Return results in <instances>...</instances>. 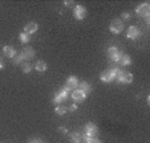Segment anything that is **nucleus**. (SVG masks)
I'll list each match as a JSON object with an SVG mask.
<instances>
[{"label":"nucleus","mask_w":150,"mask_h":143,"mask_svg":"<svg viewBox=\"0 0 150 143\" xmlns=\"http://www.w3.org/2000/svg\"><path fill=\"white\" fill-rule=\"evenodd\" d=\"M85 97H86V95H85L80 89L73 90V93H72V98L74 99V102H76V104H77V102H82L85 99Z\"/></svg>","instance_id":"nucleus-10"},{"label":"nucleus","mask_w":150,"mask_h":143,"mask_svg":"<svg viewBox=\"0 0 150 143\" xmlns=\"http://www.w3.org/2000/svg\"><path fill=\"white\" fill-rule=\"evenodd\" d=\"M145 20H146V24H149V21H150V19H149V15H146V16H145Z\"/></svg>","instance_id":"nucleus-30"},{"label":"nucleus","mask_w":150,"mask_h":143,"mask_svg":"<svg viewBox=\"0 0 150 143\" xmlns=\"http://www.w3.org/2000/svg\"><path fill=\"white\" fill-rule=\"evenodd\" d=\"M136 12H137V15H139V16H144V17H145L146 15H149V12H150V6H149L147 3L141 4V6L137 7Z\"/></svg>","instance_id":"nucleus-6"},{"label":"nucleus","mask_w":150,"mask_h":143,"mask_svg":"<svg viewBox=\"0 0 150 143\" xmlns=\"http://www.w3.org/2000/svg\"><path fill=\"white\" fill-rule=\"evenodd\" d=\"M68 97H69V90L64 87V89H61L56 95H54L53 102H54V104H61L62 101H67V98H68Z\"/></svg>","instance_id":"nucleus-1"},{"label":"nucleus","mask_w":150,"mask_h":143,"mask_svg":"<svg viewBox=\"0 0 150 143\" xmlns=\"http://www.w3.org/2000/svg\"><path fill=\"white\" fill-rule=\"evenodd\" d=\"M81 132H77V131H74V132H72L71 134V142L72 143H80V140H81Z\"/></svg>","instance_id":"nucleus-17"},{"label":"nucleus","mask_w":150,"mask_h":143,"mask_svg":"<svg viewBox=\"0 0 150 143\" xmlns=\"http://www.w3.org/2000/svg\"><path fill=\"white\" fill-rule=\"evenodd\" d=\"M122 19H124V20H129V19H130V13L124 12V13H122Z\"/></svg>","instance_id":"nucleus-24"},{"label":"nucleus","mask_w":150,"mask_h":143,"mask_svg":"<svg viewBox=\"0 0 150 143\" xmlns=\"http://www.w3.org/2000/svg\"><path fill=\"white\" fill-rule=\"evenodd\" d=\"M23 73H29L31 72V69H32V66H31V64H28V62H25V64H23Z\"/></svg>","instance_id":"nucleus-22"},{"label":"nucleus","mask_w":150,"mask_h":143,"mask_svg":"<svg viewBox=\"0 0 150 143\" xmlns=\"http://www.w3.org/2000/svg\"><path fill=\"white\" fill-rule=\"evenodd\" d=\"M118 62L121 65H124V66H126V65H130L132 64V58L127 56V54H122L121 58L118 60Z\"/></svg>","instance_id":"nucleus-16"},{"label":"nucleus","mask_w":150,"mask_h":143,"mask_svg":"<svg viewBox=\"0 0 150 143\" xmlns=\"http://www.w3.org/2000/svg\"><path fill=\"white\" fill-rule=\"evenodd\" d=\"M122 54H124V53H122V52H120L117 46H110L108 49V56H109V58H112L113 61H118V60L121 58Z\"/></svg>","instance_id":"nucleus-5"},{"label":"nucleus","mask_w":150,"mask_h":143,"mask_svg":"<svg viewBox=\"0 0 150 143\" xmlns=\"http://www.w3.org/2000/svg\"><path fill=\"white\" fill-rule=\"evenodd\" d=\"M67 113V107L64 106V105H60V106H57L56 107V114H59V115H64Z\"/></svg>","instance_id":"nucleus-20"},{"label":"nucleus","mask_w":150,"mask_h":143,"mask_svg":"<svg viewBox=\"0 0 150 143\" xmlns=\"http://www.w3.org/2000/svg\"><path fill=\"white\" fill-rule=\"evenodd\" d=\"M28 143H42V142L40 139H31Z\"/></svg>","instance_id":"nucleus-27"},{"label":"nucleus","mask_w":150,"mask_h":143,"mask_svg":"<svg viewBox=\"0 0 150 143\" xmlns=\"http://www.w3.org/2000/svg\"><path fill=\"white\" fill-rule=\"evenodd\" d=\"M3 68H4V62L0 61V69H3Z\"/></svg>","instance_id":"nucleus-31"},{"label":"nucleus","mask_w":150,"mask_h":143,"mask_svg":"<svg viewBox=\"0 0 150 143\" xmlns=\"http://www.w3.org/2000/svg\"><path fill=\"white\" fill-rule=\"evenodd\" d=\"M79 87H80V90H81L85 95L89 94V93L92 92V86H91V84H88V82H81Z\"/></svg>","instance_id":"nucleus-14"},{"label":"nucleus","mask_w":150,"mask_h":143,"mask_svg":"<svg viewBox=\"0 0 150 143\" xmlns=\"http://www.w3.org/2000/svg\"><path fill=\"white\" fill-rule=\"evenodd\" d=\"M12 60H13L15 64H21V62H23V60H24L21 52H20V53H15V56L12 57Z\"/></svg>","instance_id":"nucleus-19"},{"label":"nucleus","mask_w":150,"mask_h":143,"mask_svg":"<svg viewBox=\"0 0 150 143\" xmlns=\"http://www.w3.org/2000/svg\"><path fill=\"white\" fill-rule=\"evenodd\" d=\"M85 135L88 138H96L98 135V129L94 123H88L85 126Z\"/></svg>","instance_id":"nucleus-2"},{"label":"nucleus","mask_w":150,"mask_h":143,"mask_svg":"<svg viewBox=\"0 0 150 143\" xmlns=\"http://www.w3.org/2000/svg\"><path fill=\"white\" fill-rule=\"evenodd\" d=\"M118 81L121 82V84H132V81H133V74L129 73V72H124V70H121V73L118 74Z\"/></svg>","instance_id":"nucleus-4"},{"label":"nucleus","mask_w":150,"mask_h":143,"mask_svg":"<svg viewBox=\"0 0 150 143\" xmlns=\"http://www.w3.org/2000/svg\"><path fill=\"white\" fill-rule=\"evenodd\" d=\"M64 4H65L67 7H73V6H74L73 1H64Z\"/></svg>","instance_id":"nucleus-26"},{"label":"nucleus","mask_w":150,"mask_h":143,"mask_svg":"<svg viewBox=\"0 0 150 143\" xmlns=\"http://www.w3.org/2000/svg\"><path fill=\"white\" fill-rule=\"evenodd\" d=\"M21 54H23V58H25V60L32 58V57L35 56V51H33V48H31V46L24 48L23 51H21Z\"/></svg>","instance_id":"nucleus-11"},{"label":"nucleus","mask_w":150,"mask_h":143,"mask_svg":"<svg viewBox=\"0 0 150 143\" xmlns=\"http://www.w3.org/2000/svg\"><path fill=\"white\" fill-rule=\"evenodd\" d=\"M114 78H116V77H114V74L112 73L109 69L105 70V72H102V73H101V81L102 82H112Z\"/></svg>","instance_id":"nucleus-9"},{"label":"nucleus","mask_w":150,"mask_h":143,"mask_svg":"<svg viewBox=\"0 0 150 143\" xmlns=\"http://www.w3.org/2000/svg\"><path fill=\"white\" fill-rule=\"evenodd\" d=\"M138 35H139V31L137 29V27H130L129 31H127V37L132 40H136L138 37Z\"/></svg>","instance_id":"nucleus-13"},{"label":"nucleus","mask_w":150,"mask_h":143,"mask_svg":"<svg viewBox=\"0 0 150 143\" xmlns=\"http://www.w3.org/2000/svg\"><path fill=\"white\" fill-rule=\"evenodd\" d=\"M60 131H61L62 134H67V129H65V127H60Z\"/></svg>","instance_id":"nucleus-29"},{"label":"nucleus","mask_w":150,"mask_h":143,"mask_svg":"<svg viewBox=\"0 0 150 143\" xmlns=\"http://www.w3.org/2000/svg\"><path fill=\"white\" fill-rule=\"evenodd\" d=\"M89 139H91V138H88L85 134H82V135H81V140H80V143H88V142H89Z\"/></svg>","instance_id":"nucleus-23"},{"label":"nucleus","mask_w":150,"mask_h":143,"mask_svg":"<svg viewBox=\"0 0 150 143\" xmlns=\"http://www.w3.org/2000/svg\"><path fill=\"white\" fill-rule=\"evenodd\" d=\"M88 143H101V142H100V140L97 139V138H91Z\"/></svg>","instance_id":"nucleus-25"},{"label":"nucleus","mask_w":150,"mask_h":143,"mask_svg":"<svg viewBox=\"0 0 150 143\" xmlns=\"http://www.w3.org/2000/svg\"><path fill=\"white\" fill-rule=\"evenodd\" d=\"M77 85H79V81H77L76 77H69L68 80H67V84H65V89L68 90H76Z\"/></svg>","instance_id":"nucleus-8"},{"label":"nucleus","mask_w":150,"mask_h":143,"mask_svg":"<svg viewBox=\"0 0 150 143\" xmlns=\"http://www.w3.org/2000/svg\"><path fill=\"white\" fill-rule=\"evenodd\" d=\"M20 41L21 42H29V40H31V37H29V35H27L25 32L24 33H20Z\"/></svg>","instance_id":"nucleus-21"},{"label":"nucleus","mask_w":150,"mask_h":143,"mask_svg":"<svg viewBox=\"0 0 150 143\" xmlns=\"http://www.w3.org/2000/svg\"><path fill=\"white\" fill-rule=\"evenodd\" d=\"M122 29H124V23L120 19H114L113 21L110 23V31L113 33H121Z\"/></svg>","instance_id":"nucleus-3"},{"label":"nucleus","mask_w":150,"mask_h":143,"mask_svg":"<svg viewBox=\"0 0 150 143\" xmlns=\"http://www.w3.org/2000/svg\"><path fill=\"white\" fill-rule=\"evenodd\" d=\"M71 110H72V111H76V110H77V105H76V104L72 105V106H71Z\"/></svg>","instance_id":"nucleus-28"},{"label":"nucleus","mask_w":150,"mask_h":143,"mask_svg":"<svg viewBox=\"0 0 150 143\" xmlns=\"http://www.w3.org/2000/svg\"><path fill=\"white\" fill-rule=\"evenodd\" d=\"M85 16H86V9L82 6H76V8H74V17L77 20H82Z\"/></svg>","instance_id":"nucleus-7"},{"label":"nucleus","mask_w":150,"mask_h":143,"mask_svg":"<svg viewBox=\"0 0 150 143\" xmlns=\"http://www.w3.org/2000/svg\"><path fill=\"white\" fill-rule=\"evenodd\" d=\"M3 51H4V54H6L7 57H9V58H12V57L15 56V53H16V52H15V49L11 46V45H6Z\"/></svg>","instance_id":"nucleus-15"},{"label":"nucleus","mask_w":150,"mask_h":143,"mask_svg":"<svg viewBox=\"0 0 150 143\" xmlns=\"http://www.w3.org/2000/svg\"><path fill=\"white\" fill-rule=\"evenodd\" d=\"M36 70L37 72H45L47 70V64L44 61H37L36 62Z\"/></svg>","instance_id":"nucleus-18"},{"label":"nucleus","mask_w":150,"mask_h":143,"mask_svg":"<svg viewBox=\"0 0 150 143\" xmlns=\"http://www.w3.org/2000/svg\"><path fill=\"white\" fill-rule=\"evenodd\" d=\"M37 28H39V25H37L36 23H28L25 25V28H24V31H25L27 35H32L37 31Z\"/></svg>","instance_id":"nucleus-12"}]
</instances>
